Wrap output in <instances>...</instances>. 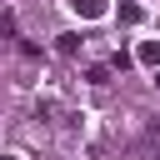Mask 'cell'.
<instances>
[{"instance_id":"obj_3","label":"cell","mask_w":160,"mask_h":160,"mask_svg":"<svg viewBox=\"0 0 160 160\" xmlns=\"http://www.w3.org/2000/svg\"><path fill=\"white\" fill-rule=\"evenodd\" d=\"M85 80H90V85H110V65H90Z\"/></svg>"},{"instance_id":"obj_6","label":"cell","mask_w":160,"mask_h":160,"mask_svg":"<svg viewBox=\"0 0 160 160\" xmlns=\"http://www.w3.org/2000/svg\"><path fill=\"white\" fill-rule=\"evenodd\" d=\"M155 85H160V70H155Z\"/></svg>"},{"instance_id":"obj_2","label":"cell","mask_w":160,"mask_h":160,"mask_svg":"<svg viewBox=\"0 0 160 160\" xmlns=\"http://www.w3.org/2000/svg\"><path fill=\"white\" fill-rule=\"evenodd\" d=\"M70 5H75L80 20H100V15H105V0H70Z\"/></svg>"},{"instance_id":"obj_5","label":"cell","mask_w":160,"mask_h":160,"mask_svg":"<svg viewBox=\"0 0 160 160\" xmlns=\"http://www.w3.org/2000/svg\"><path fill=\"white\" fill-rule=\"evenodd\" d=\"M80 45H85L80 35H60V55H80Z\"/></svg>"},{"instance_id":"obj_4","label":"cell","mask_w":160,"mask_h":160,"mask_svg":"<svg viewBox=\"0 0 160 160\" xmlns=\"http://www.w3.org/2000/svg\"><path fill=\"white\" fill-rule=\"evenodd\" d=\"M140 15H145L140 5H120V25H140Z\"/></svg>"},{"instance_id":"obj_1","label":"cell","mask_w":160,"mask_h":160,"mask_svg":"<svg viewBox=\"0 0 160 160\" xmlns=\"http://www.w3.org/2000/svg\"><path fill=\"white\" fill-rule=\"evenodd\" d=\"M135 60L150 65V70H160V40H140V45H135Z\"/></svg>"}]
</instances>
